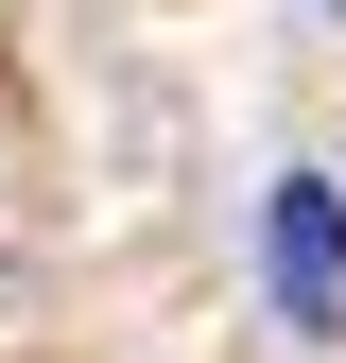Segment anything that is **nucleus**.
Masks as SVG:
<instances>
[{
  "label": "nucleus",
  "instance_id": "obj_1",
  "mask_svg": "<svg viewBox=\"0 0 346 363\" xmlns=\"http://www.w3.org/2000/svg\"><path fill=\"white\" fill-rule=\"evenodd\" d=\"M260 277H277L294 346L346 329V191H329V173H277V191H260Z\"/></svg>",
  "mask_w": 346,
  "mask_h": 363
}]
</instances>
